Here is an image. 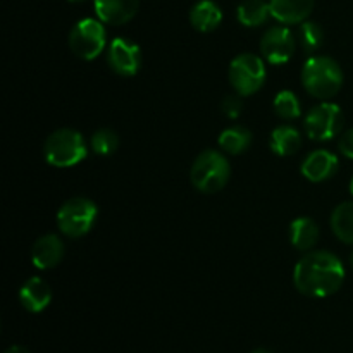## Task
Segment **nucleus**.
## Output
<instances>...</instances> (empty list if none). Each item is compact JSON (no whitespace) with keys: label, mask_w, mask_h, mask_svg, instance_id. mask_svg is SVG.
Here are the masks:
<instances>
[{"label":"nucleus","mask_w":353,"mask_h":353,"mask_svg":"<svg viewBox=\"0 0 353 353\" xmlns=\"http://www.w3.org/2000/svg\"><path fill=\"white\" fill-rule=\"evenodd\" d=\"M299 41L302 45V48L309 54L319 50L324 43V30L321 28V24L314 23V21H303L299 26Z\"/></svg>","instance_id":"nucleus-22"},{"label":"nucleus","mask_w":353,"mask_h":353,"mask_svg":"<svg viewBox=\"0 0 353 353\" xmlns=\"http://www.w3.org/2000/svg\"><path fill=\"white\" fill-rule=\"evenodd\" d=\"M190 176L199 192L217 193L230 181L231 165L221 152L203 150L193 162Z\"/></svg>","instance_id":"nucleus-4"},{"label":"nucleus","mask_w":353,"mask_h":353,"mask_svg":"<svg viewBox=\"0 0 353 353\" xmlns=\"http://www.w3.org/2000/svg\"><path fill=\"white\" fill-rule=\"evenodd\" d=\"M274 112L281 119H296L302 116V105H300L299 97L290 90H283L274 99Z\"/></svg>","instance_id":"nucleus-24"},{"label":"nucleus","mask_w":353,"mask_h":353,"mask_svg":"<svg viewBox=\"0 0 353 353\" xmlns=\"http://www.w3.org/2000/svg\"><path fill=\"white\" fill-rule=\"evenodd\" d=\"M350 192H352V195H353V178H352V181H350Z\"/></svg>","instance_id":"nucleus-30"},{"label":"nucleus","mask_w":353,"mask_h":353,"mask_svg":"<svg viewBox=\"0 0 353 353\" xmlns=\"http://www.w3.org/2000/svg\"><path fill=\"white\" fill-rule=\"evenodd\" d=\"M338 148H340L345 157L353 159V128L341 134L340 141H338Z\"/></svg>","instance_id":"nucleus-26"},{"label":"nucleus","mask_w":353,"mask_h":353,"mask_svg":"<svg viewBox=\"0 0 353 353\" xmlns=\"http://www.w3.org/2000/svg\"><path fill=\"white\" fill-rule=\"evenodd\" d=\"M350 264H352V268H353V252H352V255H350Z\"/></svg>","instance_id":"nucleus-31"},{"label":"nucleus","mask_w":353,"mask_h":353,"mask_svg":"<svg viewBox=\"0 0 353 353\" xmlns=\"http://www.w3.org/2000/svg\"><path fill=\"white\" fill-rule=\"evenodd\" d=\"M230 83L241 97L254 95L264 86L265 64L255 54H240L230 64Z\"/></svg>","instance_id":"nucleus-7"},{"label":"nucleus","mask_w":353,"mask_h":353,"mask_svg":"<svg viewBox=\"0 0 353 353\" xmlns=\"http://www.w3.org/2000/svg\"><path fill=\"white\" fill-rule=\"evenodd\" d=\"M110 69L119 76H134L140 71L141 50L128 38H114L107 54Z\"/></svg>","instance_id":"nucleus-10"},{"label":"nucleus","mask_w":353,"mask_h":353,"mask_svg":"<svg viewBox=\"0 0 353 353\" xmlns=\"http://www.w3.org/2000/svg\"><path fill=\"white\" fill-rule=\"evenodd\" d=\"M271 14L283 24H300L312 14L316 0H269Z\"/></svg>","instance_id":"nucleus-14"},{"label":"nucleus","mask_w":353,"mask_h":353,"mask_svg":"<svg viewBox=\"0 0 353 353\" xmlns=\"http://www.w3.org/2000/svg\"><path fill=\"white\" fill-rule=\"evenodd\" d=\"M303 128L310 140L327 141L336 137L343 128V112L336 103L323 102L307 112Z\"/></svg>","instance_id":"nucleus-8"},{"label":"nucleus","mask_w":353,"mask_h":353,"mask_svg":"<svg viewBox=\"0 0 353 353\" xmlns=\"http://www.w3.org/2000/svg\"><path fill=\"white\" fill-rule=\"evenodd\" d=\"M293 281L303 295L324 299L341 288L345 281V268L331 252L310 250L296 262Z\"/></svg>","instance_id":"nucleus-1"},{"label":"nucleus","mask_w":353,"mask_h":353,"mask_svg":"<svg viewBox=\"0 0 353 353\" xmlns=\"http://www.w3.org/2000/svg\"><path fill=\"white\" fill-rule=\"evenodd\" d=\"M252 143V133L243 126H231L224 130L219 137V145L228 154H243Z\"/></svg>","instance_id":"nucleus-21"},{"label":"nucleus","mask_w":353,"mask_h":353,"mask_svg":"<svg viewBox=\"0 0 353 353\" xmlns=\"http://www.w3.org/2000/svg\"><path fill=\"white\" fill-rule=\"evenodd\" d=\"M97 17L105 24L121 26L137 16L140 9V0H95Z\"/></svg>","instance_id":"nucleus-12"},{"label":"nucleus","mask_w":353,"mask_h":353,"mask_svg":"<svg viewBox=\"0 0 353 353\" xmlns=\"http://www.w3.org/2000/svg\"><path fill=\"white\" fill-rule=\"evenodd\" d=\"M296 48V38L286 26H272L261 40V50L265 61L271 64H285L293 57Z\"/></svg>","instance_id":"nucleus-9"},{"label":"nucleus","mask_w":353,"mask_h":353,"mask_svg":"<svg viewBox=\"0 0 353 353\" xmlns=\"http://www.w3.org/2000/svg\"><path fill=\"white\" fill-rule=\"evenodd\" d=\"M331 230L338 240L353 245V202H343L331 214Z\"/></svg>","instance_id":"nucleus-20"},{"label":"nucleus","mask_w":353,"mask_h":353,"mask_svg":"<svg viewBox=\"0 0 353 353\" xmlns=\"http://www.w3.org/2000/svg\"><path fill=\"white\" fill-rule=\"evenodd\" d=\"M19 300L24 309L33 314H38L47 309L48 303H50L52 290L45 279L34 276V278H30L21 286Z\"/></svg>","instance_id":"nucleus-15"},{"label":"nucleus","mask_w":353,"mask_h":353,"mask_svg":"<svg viewBox=\"0 0 353 353\" xmlns=\"http://www.w3.org/2000/svg\"><path fill=\"white\" fill-rule=\"evenodd\" d=\"M69 2H72V3H79V2H85V0H69Z\"/></svg>","instance_id":"nucleus-29"},{"label":"nucleus","mask_w":353,"mask_h":353,"mask_svg":"<svg viewBox=\"0 0 353 353\" xmlns=\"http://www.w3.org/2000/svg\"><path fill=\"white\" fill-rule=\"evenodd\" d=\"M119 147V137H117L116 131L109 130V128H102V130L95 131L92 134V140H90V148L93 150V154L102 155H112L114 152Z\"/></svg>","instance_id":"nucleus-23"},{"label":"nucleus","mask_w":353,"mask_h":353,"mask_svg":"<svg viewBox=\"0 0 353 353\" xmlns=\"http://www.w3.org/2000/svg\"><path fill=\"white\" fill-rule=\"evenodd\" d=\"M238 21L247 28H259L269 19L271 3L265 0H243L236 10Z\"/></svg>","instance_id":"nucleus-19"},{"label":"nucleus","mask_w":353,"mask_h":353,"mask_svg":"<svg viewBox=\"0 0 353 353\" xmlns=\"http://www.w3.org/2000/svg\"><path fill=\"white\" fill-rule=\"evenodd\" d=\"M290 240L300 252H310L319 240V226L312 217H296L290 224Z\"/></svg>","instance_id":"nucleus-17"},{"label":"nucleus","mask_w":353,"mask_h":353,"mask_svg":"<svg viewBox=\"0 0 353 353\" xmlns=\"http://www.w3.org/2000/svg\"><path fill=\"white\" fill-rule=\"evenodd\" d=\"M6 353H30V350L24 347H19V345H14V347L7 348Z\"/></svg>","instance_id":"nucleus-27"},{"label":"nucleus","mask_w":353,"mask_h":353,"mask_svg":"<svg viewBox=\"0 0 353 353\" xmlns=\"http://www.w3.org/2000/svg\"><path fill=\"white\" fill-rule=\"evenodd\" d=\"M343 81L345 76L340 64L327 55H314L303 65V88L307 93L324 102L340 93Z\"/></svg>","instance_id":"nucleus-2"},{"label":"nucleus","mask_w":353,"mask_h":353,"mask_svg":"<svg viewBox=\"0 0 353 353\" xmlns=\"http://www.w3.org/2000/svg\"><path fill=\"white\" fill-rule=\"evenodd\" d=\"M99 209L95 203L85 196H74L61 205L57 212V226L65 236L81 238L95 224Z\"/></svg>","instance_id":"nucleus-5"},{"label":"nucleus","mask_w":353,"mask_h":353,"mask_svg":"<svg viewBox=\"0 0 353 353\" xmlns=\"http://www.w3.org/2000/svg\"><path fill=\"white\" fill-rule=\"evenodd\" d=\"M107 45L105 26L100 19L86 17L78 21L69 33V47L76 57L93 61L103 52Z\"/></svg>","instance_id":"nucleus-6"},{"label":"nucleus","mask_w":353,"mask_h":353,"mask_svg":"<svg viewBox=\"0 0 353 353\" xmlns=\"http://www.w3.org/2000/svg\"><path fill=\"white\" fill-rule=\"evenodd\" d=\"M223 21V10L214 0H200L190 10V24L200 33L217 30Z\"/></svg>","instance_id":"nucleus-16"},{"label":"nucleus","mask_w":353,"mask_h":353,"mask_svg":"<svg viewBox=\"0 0 353 353\" xmlns=\"http://www.w3.org/2000/svg\"><path fill=\"white\" fill-rule=\"evenodd\" d=\"M252 353H271V352H268V350H255V352H252Z\"/></svg>","instance_id":"nucleus-28"},{"label":"nucleus","mask_w":353,"mask_h":353,"mask_svg":"<svg viewBox=\"0 0 353 353\" xmlns=\"http://www.w3.org/2000/svg\"><path fill=\"white\" fill-rule=\"evenodd\" d=\"M269 147L276 155L288 157V155L296 154L302 147V134L296 128L290 124H283L272 130L271 138H269Z\"/></svg>","instance_id":"nucleus-18"},{"label":"nucleus","mask_w":353,"mask_h":353,"mask_svg":"<svg viewBox=\"0 0 353 353\" xmlns=\"http://www.w3.org/2000/svg\"><path fill=\"white\" fill-rule=\"evenodd\" d=\"M88 154V147L79 131L71 128H62L54 131L45 140L43 155L45 161L55 168H72L79 164Z\"/></svg>","instance_id":"nucleus-3"},{"label":"nucleus","mask_w":353,"mask_h":353,"mask_svg":"<svg viewBox=\"0 0 353 353\" xmlns=\"http://www.w3.org/2000/svg\"><path fill=\"white\" fill-rule=\"evenodd\" d=\"M65 248L61 238L54 233L43 234L34 241L33 248H31V262L37 269H52L64 259Z\"/></svg>","instance_id":"nucleus-11"},{"label":"nucleus","mask_w":353,"mask_h":353,"mask_svg":"<svg viewBox=\"0 0 353 353\" xmlns=\"http://www.w3.org/2000/svg\"><path fill=\"white\" fill-rule=\"evenodd\" d=\"M221 110L230 119L240 117V114L243 112V100H241L240 93H231V95L224 97L223 102H221Z\"/></svg>","instance_id":"nucleus-25"},{"label":"nucleus","mask_w":353,"mask_h":353,"mask_svg":"<svg viewBox=\"0 0 353 353\" xmlns=\"http://www.w3.org/2000/svg\"><path fill=\"white\" fill-rule=\"evenodd\" d=\"M338 171V157L330 150H314L302 164V174L312 183H323Z\"/></svg>","instance_id":"nucleus-13"}]
</instances>
